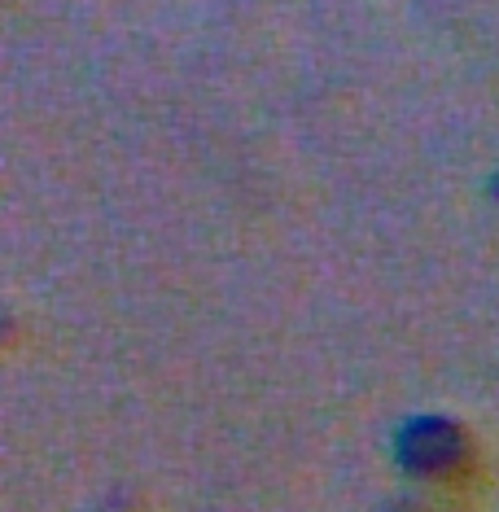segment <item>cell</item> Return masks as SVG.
Segmentation results:
<instances>
[{
    "mask_svg": "<svg viewBox=\"0 0 499 512\" xmlns=\"http://www.w3.org/2000/svg\"><path fill=\"white\" fill-rule=\"evenodd\" d=\"M394 451H399V464L412 477H451L469 460V442H464V429L456 421H443V416H412L408 425L394 438Z\"/></svg>",
    "mask_w": 499,
    "mask_h": 512,
    "instance_id": "6da1fadb",
    "label": "cell"
}]
</instances>
